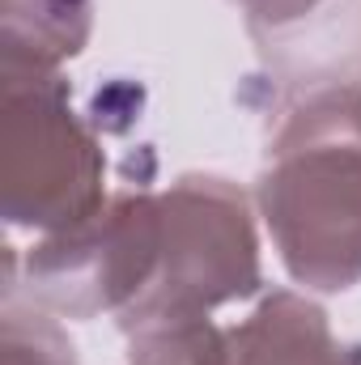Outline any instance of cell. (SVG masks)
Returning a JSON list of instances; mask_svg holds the SVG:
<instances>
[{
	"mask_svg": "<svg viewBox=\"0 0 361 365\" xmlns=\"http://www.w3.org/2000/svg\"><path fill=\"white\" fill-rule=\"evenodd\" d=\"M93 34V0H0V73H64Z\"/></svg>",
	"mask_w": 361,
	"mask_h": 365,
	"instance_id": "6",
	"label": "cell"
},
{
	"mask_svg": "<svg viewBox=\"0 0 361 365\" xmlns=\"http://www.w3.org/2000/svg\"><path fill=\"white\" fill-rule=\"evenodd\" d=\"M217 365H361V349L332 331L310 293L272 289L247 319L225 327Z\"/></svg>",
	"mask_w": 361,
	"mask_h": 365,
	"instance_id": "5",
	"label": "cell"
},
{
	"mask_svg": "<svg viewBox=\"0 0 361 365\" xmlns=\"http://www.w3.org/2000/svg\"><path fill=\"white\" fill-rule=\"evenodd\" d=\"M0 187L9 230L34 238L93 217L106 195V153L73 106L64 73H0Z\"/></svg>",
	"mask_w": 361,
	"mask_h": 365,
	"instance_id": "3",
	"label": "cell"
},
{
	"mask_svg": "<svg viewBox=\"0 0 361 365\" xmlns=\"http://www.w3.org/2000/svg\"><path fill=\"white\" fill-rule=\"evenodd\" d=\"M4 365H81L60 314L4 297Z\"/></svg>",
	"mask_w": 361,
	"mask_h": 365,
	"instance_id": "7",
	"label": "cell"
},
{
	"mask_svg": "<svg viewBox=\"0 0 361 365\" xmlns=\"http://www.w3.org/2000/svg\"><path fill=\"white\" fill-rule=\"evenodd\" d=\"M255 212L306 293L361 284V81H306L268 132Z\"/></svg>",
	"mask_w": 361,
	"mask_h": 365,
	"instance_id": "1",
	"label": "cell"
},
{
	"mask_svg": "<svg viewBox=\"0 0 361 365\" xmlns=\"http://www.w3.org/2000/svg\"><path fill=\"white\" fill-rule=\"evenodd\" d=\"M162 242L145 293L115 319L119 331L195 323L264 289L255 200L225 175H179L158 191Z\"/></svg>",
	"mask_w": 361,
	"mask_h": 365,
	"instance_id": "2",
	"label": "cell"
},
{
	"mask_svg": "<svg viewBox=\"0 0 361 365\" xmlns=\"http://www.w3.org/2000/svg\"><path fill=\"white\" fill-rule=\"evenodd\" d=\"M234 4L255 38H280L302 21H310L315 13H323L327 0H234Z\"/></svg>",
	"mask_w": 361,
	"mask_h": 365,
	"instance_id": "8",
	"label": "cell"
},
{
	"mask_svg": "<svg viewBox=\"0 0 361 365\" xmlns=\"http://www.w3.org/2000/svg\"><path fill=\"white\" fill-rule=\"evenodd\" d=\"M158 242V191H119L81 225L34 238L21 259L26 293L60 319H119L153 280Z\"/></svg>",
	"mask_w": 361,
	"mask_h": 365,
	"instance_id": "4",
	"label": "cell"
}]
</instances>
